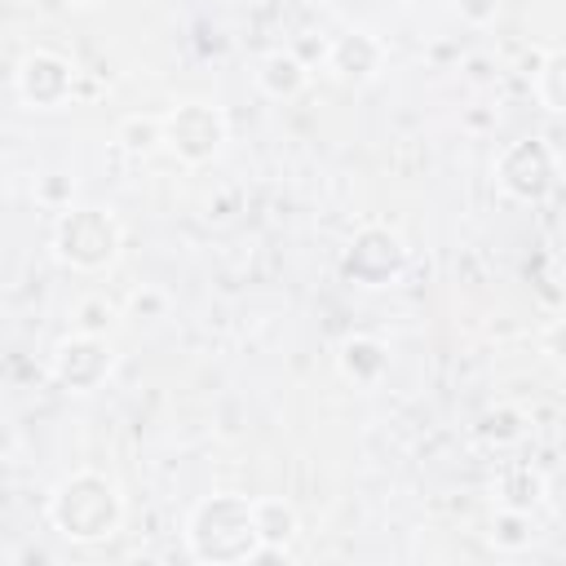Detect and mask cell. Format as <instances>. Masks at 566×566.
Instances as JSON below:
<instances>
[{
	"label": "cell",
	"mask_w": 566,
	"mask_h": 566,
	"mask_svg": "<svg viewBox=\"0 0 566 566\" xmlns=\"http://www.w3.org/2000/svg\"><path fill=\"white\" fill-rule=\"evenodd\" d=\"M66 4H75V9H93V4H102V0H66Z\"/></svg>",
	"instance_id": "cell-23"
},
{
	"label": "cell",
	"mask_w": 566,
	"mask_h": 566,
	"mask_svg": "<svg viewBox=\"0 0 566 566\" xmlns=\"http://www.w3.org/2000/svg\"><path fill=\"white\" fill-rule=\"evenodd\" d=\"M385 57H389L385 40L371 35V31H363V27L340 31V35L323 49V66H327L336 80H349V84H367V80H376V75L385 71Z\"/></svg>",
	"instance_id": "cell-9"
},
{
	"label": "cell",
	"mask_w": 566,
	"mask_h": 566,
	"mask_svg": "<svg viewBox=\"0 0 566 566\" xmlns=\"http://www.w3.org/2000/svg\"><path fill=\"white\" fill-rule=\"evenodd\" d=\"M345 279H354L358 287H389L402 279L407 270V248L402 239L389 230V226H363L349 248H345V261H340Z\"/></svg>",
	"instance_id": "cell-6"
},
{
	"label": "cell",
	"mask_w": 566,
	"mask_h": 566,
	"mask_svg": "<svg viewBox=\"0 0 566 566\" xmlns=\"http://www.w3.org/2000/svg\"><path fill=\"white\" fill-rule=\"evenodd\" d=\"M13 93L31 111H57L75 97V62L53 49H31L13 71Z\"/></svg>",
	"instance_id": "cell-8"
},
{
	"label": "cell",
	"mask_w": 566,
	"mask_h": 566,
	"mask_svg": "<svg viewBox=\"0 0 566 566\" xmlns=\"http://www.w3.org/2000/svg\"><path fill=\"white\" fill-rule=\"evenodd\" d=\"M115 323H119V305H111L106 296H80L71 310V332L84 336H106Z\"/></svg>",
	"instance_id": "cell-17"
},
{
	"label": "cell",
	"mask_w": 566,
	"mask_h": 566,
	"mask_svg": "<svg viewBox=\"0 0 566 566\" xmlns=\"http://www.w3.org/2000/svg\"><path fill=\"white\" fill-rule=\"evenodd\" d=\"M124 248V230L106 208H62L53 226V256L80 274L106 270Z\"/></svg>",
	"instance_id": "cell-3"
},
{
	"label": "cell",
	"mask_w": 566,
	"mask_h": 566,
	"mask_svg": "<svg viewBox=\"0 0 566 566\" xmlns=\"http://www.w3.org/2000/svg\"><path fill=\"white\" fill-rule=\"evenodd\" d=\"M13 447H18V433H13V424H9V420H0V460H9V455H13Z\"/></svg>",
	"instance_id": "cell-22"
},
{
	"label": "cell",
	"mask_w": 566,
	"mask_h": 566,
	"mask_svg": "<svg viewBox=\"0 0 566 566\" xmlns=\"http://www.w3.org/2000/svg\"><path fill=\"white\" fill-rule=\"evenodd\" d=\"M256 88H261V97H270V102H292V97H301L305 93V84H310V66L292 53V49H270L261 62H256Z\"/></svg>",
	"instance_id": "cell-11"
},
{
	"label": "cell",
	"mask_w": 566,
	"mask_h": 566,
	"mask_svg": "<svg viewBox=\"0 0 566 566\" xmlns=\"http://www.w3.org/2000/svg\"><path fill=\"white\" fill-rule=\"evenodd\" d=\"M495 186L513 203H544L557 190V150L544 137H522L504 146L495 159Z\"/></svg>",
	"instance_id": "cell-5"
},
{
	"label": "cell",
	"mask_w": 566,
	"mask_h": 566,
	"mask_svg": "<svg viewBox=\"0 0 566 566\" xmlns=\"http://www.w3.org/2000/svg\"><path fill=\"white\" fill-rule=\"evenodd\" d=\"M115 371V354L106 345V336H84V332H71L53 345L49 354V376L53 385L71 389V394H93L111 380Z\"/></svg>",
	"instance_id": "cell-7"
},
{
	"label": "cell",
	"mask_w": 566,
	"mask_h": 566,
	"mask_svg": "<svg viewBox=\"0 0 566 566\" xmlns=\"http://www.w3.org/2000/svg\"><path fill=\"white\" fill-rule=\"evenodd\" d=\"M252 522H256L261 557H270V553L283 557V548H287V544L296 539V531H301L296 509H292L287 500H279V495H261V500H252Z\"/></svg>",
	"instance_id": "cell-12"
},
{
	"label": "cell",
	"mask_w": 566,
	"mask_h": 566,
	"mask_svg": "<svg viewBox=\"0 0 566 566\" xmlns=\"http://www.w3.org/2000/svg\"><path fill=\"white\" fill-rule=\"evenodd\" d=\"M531 539H535L531 513H522V509H495V517H491V544L500 553H522V548H531Z\"/></svg>",
	"instance_id": "cell-15"
},
{
	"label": "cell",
	"mask_w": 566,
	"mask_h": 566,
	"mask_svg": "<svg viewBox=\"0 0 566 566\" xmlns=\"http://www.w3.org/2000/svg\"><path fill=\"white\" fill-rule=\"evenodd\" d=\"M566 53L557 49V44H548L544 53H539V62H535V71H531V93H535V102L548 111V115H562L566 111Z\"/></svg>",
	"instance_id": "cell-14"
},
{
	"label": "cell",
	"mask_w": 566,
	"mask_h": 566,
	"mask_svg": "<svg viewBox=\"0 0 566 566\" xmlns=\"http://www.w3.org/2000/svg\"><path fill=\"white\" fill-rule=\"evenodd\" d=\"M455 13L469 27H491L500 18V0H455Z\"/></svg>",
	"instance_id": "cell-21"
},
{
	"label": "cell",
	"mask_w": 566,
	"mask_h": 566,
	"mask_svg": "<svg viewBox=\"0 0 566 566\" xmlns=\"http://www.w3.org/2000/svg\"><path fill=\"white\" fill-rule=\"evenodd\" d=\"M159 119H164V150H172L190 168L212 164L230 142V119L212 102H177Z\"/></svg>",
	"instance_id": "cell-4"
},
{
	"label": "cell",
	"mask_w": 566,
	"mask_h": 566,
	"mask_svg": "<svg viewBox=\"0 0 566 566\" xmlns=\"http://www.w3.org/2000/svg\"><path fill=\"white\" fill-rule=\"evenodd\" d=\"M119 146L128 155H137V159L155 155L164 146V119L159 115H128V119H119Z\"/></svg>",
	"instance_id": "cell-16"
},
{
	"label": "cell",
	"mask_w": 566,
	"mask_h": 566,
	"mask_svg": "<svg viewBox=\"0 0 566 566\" xmlns=\"http://www.w3.org/2000/svg\"><path fill=\"white\" fill-rule=\"evenodd\" d=\"M478 433H482L486 442H517V438H522V424H517L513 411H486L482 424H478Z\"/></svg>",
	"instance_id": "cell-20"
},
{
	"label": "cell",
	"mask_w": 566,
	"mask_h": 566,
	"mask_svg": "<svg viewBox=\"0 0 566 566\" xmlns=\"http://www.w3.org/2000/svg\"><path fill=\"white\" fill-rule=\"evenodd\" d=\"M49 526L71 544H102L124 522L119 482L97 469H75L49 491Z\"/></svg>",
	"instance_id": "cell-1"
},
{
	"label": "cell",
	"mask_w": 566,
	"mask_h": 566,
	"mask_svg": "<svg viewBox=\"0 0 566 566\" xmlns=\"http://www.w3.org/2000/svg\"><path fill=\"white\" fill-rule=\"evenodd\" d=\"M35 203L49 212H62L75 203V177L71 172H44L35 177Z\"/></svg>",
	"instance_id": "cell-18"
},
{
	"label": "cell",
	"mask_w": 566,
	"mask_h": 566,
	"mask_svg": "<svg viewBox=\"0 0 566 566\" xmlns=\"http://www.w3.org/2000/svg\"><path fill=\"white\" fill-rule=\"evenodd\" d=\"M128 318H168V292L164 287H137L128 296Z\"/></svg>",
	"instance_id": "cell-19"
},
{
	"label": "cell",
	"mask_w": 566,
	"mask_h": 566,
	"mask_svg": "<svg viewBox=\"0 0 566 566\" xmlns=\"http://www.w3.org/2000/svg\"><path fill=\"white\" fill-rule=\"evenodd\" d=\"M186 553L195 562L212 566H234V562H256L261 539L252 522V500L234 491H212L186 513Z\"/></svg>",
	"instance_id": "cell-2"
},
{
	"label": "cell",
	"mask_w": 566,
	"mask_h": 566,
	"mask_svg": "<svg viewBox=\"0 0 566 566\" xmlns=\"http://www.w3.org/2000/svg\"><path fill=\"white\" fill-rule=\"evenodd\" d=\"M336 371H340L349 385L371 389V385H380L385 371H389V345L376 340V336L354 332V336H345L340 349H336Z\"/></svg>",
	"instance_id": "cell-10"
},
{
	"label": "cell",
	"mask_w": 566,
	"mask_h": 566,
	"mask_svg": "<svg viewBox=\"0 0 566 566\" xmlns=\"http://www.w3.org/2000/svg\"><path fill=\"white\" fill-rule=\"evenodd\" d=\"M544 495H548L544 473H539V469H531V464H513V469H504V473H500V482H495V504H500V509L535 513V509L544 504Z\"/></svg>",
	"instance_id": "cell-13"
}]
</instances>
